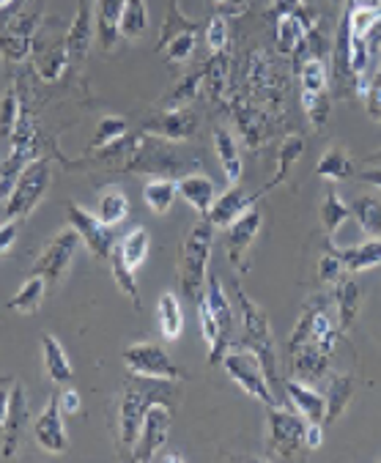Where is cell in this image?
<instances>
[{"instance_id":"cell-36","label":"cell","mask_w":381,"mask_h":463,"mask_svg":"<svg viewBox=\"0 0 381 463\" xmlns=\"http://www.w3.org/2000/svg\"><path fill=\"white\" fill-rule=\"evenodd\" d=\"M127 214H129V198H127V193L119 187V184H110V187H105V190L100 193L97 217H100L105 225L116 228V225H121V222L127 220Z\"/></svg>"},{"instance_id":"cell-22","label":"cell","mask_w":381,"mask_h":463,"mask_svg":"<svg viewBox=\"0 0 381 463\" xmlns=\"http://www.w3.org/2000/svg\"><path fill=\"white\" fill-rule=\"evenodd\" d=\"M316 28V17H305L302 9L297 12H289V14H277V23H274V39H277V50L280 55H289L294 58L297 50L305 44V39L310 36V31Z\"/></svg>"},{"instance_id":"cell-38","label":"cell","mask_w":381,"mask_h":463,"mask_svg":"<svg viewBox=\"0 0 381 463\" xmlns=\"http://www.w3.org/2000/svg\"><path fill=\"white\" fill-rule=\"evenodd\" d=\"M214 148H217V159L223 165V173L228 178V184H239L242 178V156H239V146H236V137L217 127L214 129Z\"/></svg>"},{"instance_id":"cell-13","label":"cell","mask_w":381,"mask_h":463,"mask_svg":"<svg viewBox=\"0 0 381 463\" xmlns=\"http://www.w3.org/2000/svg\"><path fill=\"white\" fill-rule=\"evenodd\" d=\"M66 220L69 225L77 231L80 241L85 244V250L97 258V260H110V252L116 247V233L110 225H105L97 214H90L88 209L77 206V203H69L66 209Z\"/></svg>"},{"instance_id":"cell-28","label":"cell","mask_w":381,"mask_h":463,"mask_svg":"<svg viewBox=\"0 0 381 463\" xmlns=\"http://www.w3.org/2000/svg\"><path fill=\"white\" fill-rule=\"evenodd\" d=\"M329 250L343 260L348 274H359V271L381 266V239H367V241L346 247V250H338L335 244H329Z\"/></svg>"},{"instance_id":"cell-30","label":"cell","mask_w":381,"mask_h":463,"mask_svg":"<svg viewBox=\"0 0 381 463\" xmlns=\"http://www.w3.org/2000/svg\"><path fill=\"white\" fill-rule=\"evenodd\" d=\"M354 170H357V162L354 156L348 154V148H343L340 143H332L319 165H316V175L319 178H327V181H346V178H354Z\"/></svg>"},{"instance_id":"cell-6","label":"cell","mask_w":381,"mask_h":463,"mask_svg":"<svg viewBox=\"0 0 381 463\" xmlns=\"http://www.w3.org/2000/svg\"><path fill=\"white\" fill-rule=\"evenodd\" d=\"M294 69L300 77V99L302 110L313 129H324L329 121V71L319 52H297Z\"/></svg>"},{"instance_id":"cell-18","label":"cell","mask_w":381,"mask_h":463,"mask_svg":"<svg viewBox=\"0 0 381 463\" xmlns=\"http://www.w3.org/2000/svg\"><path fill=\"white\" fill-rule=\"evenodd\" d=\"M0 17H9L6 25H0V55L6 61H23L31 50H33V14H17L14 9L0 14Z\"/></svg>"},{"instance_id":"cell-52","label":"cell","mask_w":381,"mask_h":463,"mask_svg":"<svg viewBox=\"0 0 381 463\" xmlns=\"http://www.w3.org/2000/svg\"><path fill=\"white\" fill-rule=\"evenodd\" d=\"M58 403H61L63 417H74V414H80V409H82V401H80V395H77L74 390L61 392V395H58Z\"/></svg>"},{"instance_id":"cell-17","label":"cell","mask_w":381,"mask_h":463,"mask_svg":"<svg viewBox=\"0 0 381 463\" xmlns=\"http://www.w3.org/2000/svg\"><path fill=\"white\" fill-rule=\"evenodd\" d=\"M33 436H36V444L50 455L69 452V433H66V425H63V411H61L58 395H50L47 406L33 420Z\"/></svg>"},{"instance_id":"cell-35","label":"cell","mask_w":381,"mask_h":463,"mask_svg":"<svg viewBox=\"0 0 381 463\" xmlns=\"http://www.w3.org/2000/svg\"><path fill=\"white\" fill-rule=\"evenodd\" d=\"M47 280L42 274H31L28 280L23 283V288L9 299V310L14 313H23V316H33L42 310L44 305V294H47Z\"/></svg>"},{"instance_id":"cell-20","label":"cell","mask_w":381,"mask_h":463,"mask_svg":"<svg viewBox=\"0 0 381 463\" xmlns=\"http://www.w3.org/2000/svg\"><path fill=\"white\" fill-rule=\"evenodd\" d=\"M25 425H28V395H25L23 382H14L9 411H6V422H4V436H0V455H4V458H14L17 455V447L23 441Z\"/></svg>"},{"instance_id":"cell-56","label":"cell","mask_w":381,"mask_h":463,"mask_svg":"<svg viewBox=\"0 0 381 463\" xmlns=\"http://www.w3.org/2000/svg\"><path fill=\"white\" fill-rule=\"evenodd\" d=\"M212 4H217V6H223L228 12H244L252 4V0H212Z\"/></svg>"},{"instance_id":"cell-4","label":"cell","mask_w":381,"mask_h":463,"mask_svg":"<svg viewBox=\"0 0 381 463\" xmlns=\"http://www.w3.org/2000/svg\"><path fill=\"white\" fill-rule=\"evenodd\" d=\"M212 244H214V228L209 220L195 225L181 241L178 250V266H176V280L181 294L189 302H198V297L206 288L209 280V260H212Z\"/></svg>"},{"instance_id":"cell-14","label":"cell","mask_w":381,"mask_h":463,"mask_svg":"<svg viewBox=\"0 0 381 463\" xmlns=\"http://www.w3.org/2000/svg\"><path fill=\"white\" fill-rule=\"evenodd\" d=\"M206 299H209V307L214 313V321H217V340L214 345L209 348V364H217L223 362L225 351L233 348V329H236V316H233V305L223 288V280L214 274L206 280V288H204Z\"/></svg>"},{"instance_id":"cell-33","label":"cell","mask_w":381,"mask_h":463,"mask_svg":"<svg viewBox=\"0 0 381 463\" xmlns=\"http://www.w3.org/2000/svg\"><path fill=\"white\" fill-rule=\"evenodd\" d=\"M176 198H178V181H173V178H151L146 187H143L146 209L154 212L157 217L170 214Z\"/></svg>"},{"instance_id":"cell-40","label":"cell","mask_w":381,"mask_h":463,"mask_svg":"<svg viewBox=\"0 0 381 463\" xmlns=\"http://www.w3.org/2000/svg\"><path fill=\"white\" fill-rule=\"evenodd\" d=\"M148 31V9L146 0H127V9L121 14V25L119 33L127 42H140Z\"/></svg>"},{"instance_id":"cell-45","label":"cell","mask_w":381,"mask_h":463,"mask_svg":"<svg viewBox=\"0 0 381 463\" xmlns=\"http://www.w3.org/2000/svg\"><path fill=\"white\" fill-rule=\"evenodd\" d=\"M346 274H348V271H346L343 260H340L332 250H327V252L319 258V283H321V286L335 288Z\"/></svg>"},{"instance_id":"cell-10","label":"cell","mask_w":381,"mask_h":463,"mask_svg":"<svg viewBox=\"0 0 381 463\" xmlns=\"http://www.w3.org/2000/svg\"><path fill=\"white\" fill-rule=\"evenodd\" d=\"M223 367H225V373L231 376L233 384H239L250 398L266 403V406H277V398H274V390L263 373V364L258 362L255 354H250L247 348H228L225 356H223Z\"/></svg>"},{"instance_id":"cell-44","label":"cell","mask_w":381,"mask_h":463,"mask_svg":"<svg viewBox=\"0 0 381 463\" xmlns=\"http://www.w3.org/2000/svg\"><path fill=\"white\" fill-rule=\"evenodd\" d=\"M195 47H198V31H184V33H178L176 39H170L167 44H165V55H167V61H173V63H186L189 58L195 55Z\"/></svg>"},{"instance_id":"cell-37","label":"cell","mask_w":381,"mask_h":463,"mask_svg":"<svg viewBox=\"0 0 381 463\" xmlns=\"http://www.w3.org/2000/svg\"><path fill=\"white\" fill-rule=\"evenodd\" d=\"M157 316H159V329H162L165 343H176L181 337V329H184V310H181V302L173 291L159 294Z\"/></svg>"},{"instance_id":"cell-46","label":"cell","mask_w":381,"mask_h":463,"mask_svg":"<svg viewBox=\"0 0 381 463\" xmlns=\"http://www.w3.org/2000/svg\"><path fill=\"white\" fill-rule=\"evenodd\" d=\"M228 42H231L228 20H225L223 14H214V17L206 23V44H209V52H212V55L225 52V50H228Z\"/></svg>"},{"instance_id":"cell-39","label":"cell","mask_w":381,"mask_h":463,"mask_svg":"<svg viewBox=\"0 0 381 463\" xmlns=\"http://www.w3.org/2000/svg\"><path fill=\"white\" fill-rule=\"evenodd\" d=\"M351 217L359 222L367 239H381V201L373 195H362L351 206Z\"/></svg>"},{"instance_id":"cell-19","label":"cell","mask_w":381,"mask_h":463,"mask_svg":"<svg viewBox=\"0 0 381 463\" xmlns=\"http://www.w3.org/2000/svg\"><path fill=\"white\" fill-rule=\"evenodd\" d=\"M195 129H198V118L186 108H165L151 121H146L140 132L170 140V143H184L195 135Z\"/></svg>"},{"instance_id":"cell-7","label":"cell","mask_w":381,"mask_h":463,"mask_svg":"<svg viewBox=\"0 0 381 463\" xmlns=\"http://www.w3.org/2000/svg\"><path fill=\"white\" fill-rule=\"evenodd\" d=\"M148 247H151V236L143 225H135L124 239L116 241L113 252H110V269H113V280L121 288V294L132 302V307L140 313L143 302H140V291H138V280L135 274L143 266V260L148 258Z\"/></svg>"},{"instance_id":"cell-11","label":"cell","mask_w":381,"mask_h":463,"mask_svg":"<svg viewBox=\"0 0 381 463\" xmlns=\"http://www.w3.org/2000/svg\"><path fill=\"white\" fill-rule=\"evenodd\" d=\"M124 364L129 373L135 376H146V379H162V382H186L189 376L170 359L167 348L162 343H151V340H140L132 343L124 351Z\"/></svg>"},{"instance_id":"cell-27","label":"cell","mask_w":381,"mask_h":463,"mask_svg":"<svg viewBox=\"0 0 381 463\" xmlns=\"http://www.w3.org/2000/svg\"><path fill=\"white\" fill-rule=\"evenodd\" d=\"M124 9H127V0H93V25H97V36L105 50H113L116 42L121 39L119 25H121Z\"/></svg>"},{"instance_id":"cell-5","label":"cell","mask_w":381,"mask_h":463,"mask_svg":"<svg viewBox=\"0 0 381 463\" xmlns=\"http://www.w3.org/2000/svg\"><path fill=\"white\" fill-rule=\"evenodd\" d=\"M236 299H239V313H242V348H247L250 354L258 356L271 390L282 387L280 367H277V345H274V335H271L266 310L258 302H252L239 286H236Z\"/></svg>"},{"instance_id":"cell-34","label":"cell","mask_w":381,"mask_h":463,"mask_svg":"<svg viewBox=\"0 0 381 463\" xmlns=\"http://www.w3.org/2000/svg\"><path fill=\"white\" fill-rule=\"evenodd\" d=\"M319 220H321V231H324V236H327L329 244H335L338 231L351 220V209L340 201V195H338L332 187H329L327 195H324V203H321V209H319Z\"/></svg>"},{"instance_id":"cell-23","label":"cell","mask_w":381,"mask_h":463,"mask_svg":"<svg viewBox=\"0 0 381 463\" xmlns=\"http://www.w3.org/2000/svg\"><path fill=\"white\" fill-rule=\"evenodd\" d=\"M263 193H258V195H247L239 184H231V187L223 193V195H217L214 198V206H212V212H209V222H212V228H228L231 222H236L250 206H255V201L261 198Z\"/></svg>"},{"instance_id":"cell-29","label":"cell","mask_w":381,"mask_h":463,"mask_svg":"<svg viewBox=\"0 0 381 463\" xmlns=\"http://www.w3.org/2000/svg\"><path fill=\"white\" fill-rule=\"evenodd\" d=\"M42 362H44V373L50 376V382L55 384H63L71 379L74 367H71V359L66 354V348L61 345V340L55 335H44L42 337Z\"/></svg>"},{"instance_id":"cell-2","label":"cell","mask_w":381,"mask_h":463,"mask_svg":"<svg viewBox=\"0 0 381 463\" xmlns=\"http://www.w3.org/2000/svg\"><path fill=\"white\" fill-rule=\"evenodd\" d=\"M170 384L173 382L146 379V376H135V373L124 382L121 395H119V406H116V449H119V458L129 460L148 406L157 401L176 398V390Z\"/></svg>"},{"instance_id":"cell-12","label":"cell","mask_w":381,"mask_h":463,"mask_svg":"<svg viewBox=\"0 0 381 463\" xmlns=\"http://www.w3.org/2000/svg\"><path fill=\"white\" fill-rule=\"evenodd\" d=\"M170 428H173V411H170V403L167 401H157L148 406L146 417H143V425H140V433L135 439V447H132V455L129 460L132 463H148L154 458L162 455L167 439H170Z\"/></svg>"},{"instance_id":"cell-42","label":"cell","mask_w":381,"mask_h":463,"mask_svg":"<svg viewBox=\"0 0 381 463\" xmlns=\"http://www.w3.org/2000/svg\"><path fill=\"white\" fill-rule=\"evenodd\" d=\"M184 31H198V23L189 20L184 12H181V0H170L167 6V14H165V23H162V33H159V47L157 50H165V44L170 39H176L178 33Z\"/></svg>"},{"instance_id":"cell-50","label":"cell","mask_w":381,"mask_h":463,"mask_svg":"<svg viewBox=\"0 0 381 463\" xmlns=\"http://www.w3.org/2000/svg\"><path fill=\"white\" fill-rule=\"evenodd\" d=\"M20 222H23V220H4V222H0V258L9 255V250L17 244Z\"/></svg>"},{"instance_id":"cell-49","label":"cell","mask_w":381,"mask_h":463,"mask_svg":"<svg viewBox=\"0 0 381 463\" xmlns=\"http://www.w3.org/2000/svg\"><path fill=\"white\" fill-rule=\"evenodd\" d=\"M195 305H198V318H201L204 340H206V345L212 348V345H214V340H217V321H214V313H212V307H209L206 294H201Z\"/></svg>"},{"instance_id":"cell-32","label":"cell","mask_w":381,"mask_h":463,"mask_svg":"<svg viewBox=\"0 0 381 463\" xmlns=\"http://www.w3.org/2000/svg\"><path fill=\"white\" fill-rule=\"evenodd\" d=\"M305 156V140L300 135H285L282 143H280V151H277V170L271 175V181L266 184V187L261 190L263 195L269 190H274L277 184H282L285 178H289V173L294 170V165Z\"/></svg>"},{"instance_id":"cell-53","label":"cell","mask_w":381,"mask_h":463,"mask_svg":"<svg viewBox=\"0 0 381 463\" xmlns=\"http://www.w3.org/2000/svg\"><path fill=\"white\" fill-rule=\"evenodd\" d=\"M324 444V422H308L305 425V447L319 449Z\"/></svg>"},{"instance_id":"cell-31","label":"cell","mask_w":381,"mask_h":463,"mask_svg":"<svg viewBox=\"0 0 381 463\" xmlns=\"http://www.w3.org/2000/svg\"><path fill=\"white\" fill-rule=\"evenodd\" d=\"M354 390H357V382H354L351 373H338V376L329 379L327 392H324V398H327V417H324V422H338L340 420V414L348 409V403L354 398Z\"/></svg>"},{"instance_id":"cell-41","label":"cell","mask_w":381,"mask_h":463,"mask_svg":"<svg viewBox=\"0 0 381 463\" xmlns=\"http://www.w3.org/2000/svg\"><path fill=\"white\" fill-rule=\"evenodd\" d=\"M124 135H127V121L119 118V116H105V118L97 124V129H93L88 154H93V151H105L108 146L119 143Z\"/></svg>"},{"instance_id":"cell-57","label":"cell","mask_w":381,"mask_h":463,"mask_svg":"<svg viewBox=\"0 0 381 463\" xmlns=\"http://www.w3.org/2000/svg\"><path fill=\"white\" fill-rule=\"evenodd\" d=\"M17 4H20V0H0V14H6V12L17 9Z\"/></svg>"},{"instance_id":"cell-48","label":"cell","mask_w":381,"mask_h":463,"mask_svg":"<svg viewBox=\"0 0 381 463\" xmlns=\"http://www.w3.org/2000/svg\"><path fill=\"white\" fill-rule=\"evenodd\" d=\"M365 110H367V118L381 124V61H378V69L365 90Z\"/></svg>"},{"instance_id":"cell-54","label":"cell","mask_w":381,"mask_h":463,"mask_svg":"<svg viewBox=\"0 0 381 463\" xmlns=\"http://www.w3.org/2000/svg\"><path fill=\"white\" fill-rule=\"evenodd\" d=\"M367 52H370V58H376L381 52V14L373 20L370 31H367Z\"/></svg>"},{"instance_id":"cell-8","label":"cell","mask_w":381,"mask_h":463,"mask_svg":"<svg viewBox=\"0 0 381 463\" xmlns=\"http://www.w3.org/2000/svg\"><path fill=\"white\" fill-rule=\"evenodd\" d=\"M52 181V167H50V156H39L31 165H25V170L17 175L14 187L0 209V217L4 220H28L31 212L44 201L47 190Z\"/></svg>"},{"instance_id":"cell-58","label":"cell","mask_w":381,"mask_h":463,"mask_svg":"<svg viewBox=\"0 0 381 463\" xmlns=\"http://www.w3.org/2000/svg\"><path fill=\"white\" fill-rule=\"evenodd\" d=\"M329 4H335V6H340V4H343V0H329Z\"/></svg>"},{"instance_id":"cell-43","label":"cell","mask_w":381,"mask_h":463,"mask_svg":"<svg viewBox=\"0 0 381 463\" xmlns=\"http://www.w3.org/2000/svg\"><path fill=\"white\" fill-rule=\"evenodd\" d=\"M20 116H23L20 94H17V88H9L4 99H0V140H12Z\"/></svg>"},{"instance_id":"cell-3","label":"cell","mask_w":381,"mask_h":463,"mask_svg":"<svg viewBox=\"0 0 381 463\" xmlns=\"http://www.w3.org/2000/svg\"><path fill=\"white\" fill-rule=\"evenodd\" d=\"M198 165H201V159H189L186 154H181L178 143L140 132V135H132V148H129V156L121 170L157 175V178H167V175L181 178L186 173H193V167H198Z\"/></svg>"},{"instance_id":"cell-9","label":"cell","mask_w":381,"mask_h":463,"mask_svg":"<svg viewBox=\"0 0 381 463\" xmlns=\"http://www.w3.org/2000/svg\"><path fill=\"white\" fill-rule=\"evenodd\" d=\"M305 425L308 420L297 411L269 406L266 414V458L269 460H289L305 447Z\"/></svg>"},{"instance_id":"cell-25","label":"cell","mask_w":381,"mask_h":463,"mask_svg":"<svg viewBox=\"0 0 381 463\" xmlns=\"http://www.w3.org/2000/svg\"><path fill=\"white\" fill-rule=\"evenodd\" d=\"M178 198L186 201L189 209H195L206 220L212 206H214L217 187H214V181L204 173H186L178 178Z\"/></svg>"},{"instance_id":"cell-15","label":"cell","mask_w":381,"mask_h":463,"mask_svg":"<svg viewBox=\"0 0 381 463\" xmlns=\"http://www.w3.org/2000/svg\"><path fill=\"white\" fill-rule=\"evenodd\" d=\"M77 247H80L77 231H74L71 225L63 228L61 233H55V236L50 239V244L44 247V252L36 258L33 274H42L44 280H47V286H58V283L63 280V277H66L71 260H74Z\"/></svg>"},{"instance_id":"cell-26","label":"cell","mask_w":381,"mask_h":463,"mask_svg":"<svg viewBox=\"0 0 381 463\" xmlns=\"http://www.w3.org/2000/svg\"><path fill=\"white\" fill-rule=\"evenodd\" d=\"M362 302H365V294H362L359 283L354 280V277L346 274L332 291V305H335V313H338V329L340 332H348L357 324V318L362 313Z\"/></svg>"},{"instance_id":"cell-21","label":"cell","mask_w":381,"mask_h":463,"mask_svg":"<svg viewBox=\"0 0 381 463\" xmlns=\"http://www.w3.org/2000/svg\"><path fill=\"white\" fill-rule=\"evenodd\" d=\"M93 31H97V25H93V0H77L74 20H71L69 31H66V36H63L69 63H82L85 61Z\"/></svg>"},{"instance_id":"cell-24","label":"cell","mask_w":381,"mask_h":463,"mask_svg":"<svg viewBox=\"0 0 381 463\" xmlns=\"http://www.w3.org/2000/svg\"><path fill=\"white\" fill-rule=\"evenodd\" d=\"M285 398H289L291 409L302 414L308 422H324L327 417V398L313 390V384L297 382V379H282Z\"/></svg>"},{"instance_id":"cell-1","label":"cell","mask_w":381,"mask_h":463,"mask_svg":"<svg viewBox=\"0 0 381 463\" xmlns=\"http://www.w3.org/2000/svg\"><path fill=\"white\" fill-rule=\"evenodd\" d=\"M329 302L332 299L324 294L310 297L302 318L297 321L289 337V364H291V379L297 382L316 384L329 373L335 345L340 337V329L329 316Z\"/></svg>"},{"instance_id":"cell-51","label":"cell","mask_w":381,"mask_h":463,"mask_svg":"<svg viewBox=\"0 0 381 463\" xmlns=\"http://www.w3.org/2000/svg\"><path fill=\"white\" fill-rule=\"evenodd\" d=\"M17 379L12 376H0V436H4V422H6V411H9V401H12V387Z\"/></svg>"},{"instance_id":"cell-55","label":"cell","mask_w":381,"mask_h":463,"mask_svg":"<svg viewBox=\"0 0 381 463\" xmlns=\"http://www.w3.org/2000/svg\"><path fill=\"white\" fill-rule=\"evenodd\" d=\"M302 9V0H274V12L277 14H289V12H297Z\"/></svg>"},{"instance_id":"cell-16","label":"cell","mask_w":381,"mask_h":463,"mask_svg":"<svg viewBox=\"0 0 381 463\" xmlns=\"http://www.w3.org/2000/svg\"><path fill=\"white\" fill-rule=\"evenodd\" d=\"M261 225H263L261 209L258 206H250L236 222H231L225 228V252H228V260L233 263V269L247 271V255H250L252 241L261 233Z\"/></svg>"},{"instance_id":"cell-47","label":"cell","mask_w":381,"mask_h":463,"mask_svg":"<svg viewBox=\"0 0 381 463\" xmlns=\"http://www.w3.org/2000/svg\"><path fill=\"white\" fill-rule=\"evenodd\" d=\"M354 178H357V181H365V184H370V187H378V190H381V148L373 151V154H367V156L357 165Z\"/></svg>"}]
</instances>
